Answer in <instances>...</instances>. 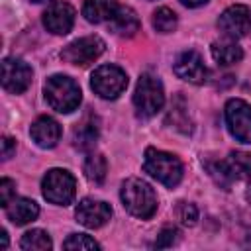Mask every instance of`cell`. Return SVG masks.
<instances>
[{
    "mask_svg": "<svg viewBox=\"0 0 251 251\" xmlns=\"http://www.w3.org/2000/svg\"><path fill=\"white\" fill-rule=\"evenodd\" d=\"M31 2H37L39 4V2H47V0H31Z\"/></svg>",
    "mask_w": 251,
    "mask_h": 251,
    "instance_id": "d6a6232c",
    "label": "cell"
},
{
    "mask_svg": "<svg viewBox=\"0 0 251 251\" xmlns=\"http://www.w3.org/2000/svg\"><path fill=\"white\" fill-rule=\"evenodd\" d=\"M176 218L180 220L182 226H194L196 220H198V210L194 204H188V202H180L176 206Z\"/></svg>",
    "mask_w": 251,
    "mask_h": 251,
    "instance_id": "484cf974",
    "label": "cell"
},
{
    "mask_svg": "<svg viewBox=\"0 0 251 251\" xmlns=\"http://www.w3.org/2000/svg\"><path fill=\"white\" fill-rule=\"evenodd\" d=\"M2 247L4 249L8 247V233H6V229H2Z\"/></svg>",
    "mask_w": 251,
    "mask_h": 251,
    "instance_id": "4dcf8cb0",
    "label": "cell"
},
{
    "mask_svg": "<svg viewBox=\"0 0 251 251\" xmlns=\"http://www.w3.org/2000/svg\"><path fill=\"white\" fill-rule=\"evenodd\" d=\"M4 210H6L8 220L14 222L16 226H25V224L37 220V216H39L37 202L29 200V198H14Z\"/></svg>",
    "mask_w": 251,
    "mask_h": 251,
    "instance_id": "2e32d148",
    "label": "cell"
},
{
    "mask_svg": "<svg viewBox=\"0 0 251 251\" xmlns=\"http://www.w3.org/2000/svg\"><path fill=\"white\" fill-rule=\"evenodd\" d=\"M226 124L229 133L241 141L251 143V106L241 98H231L226 104Z\"/></svg>",
    "mask_w": 251,
    "mask_h": 251,
    "instance_id": "ba28073f",
    "label": "cell"
},
{
    "mask_svg": "<svg viewBox=\"0 0 251 251\" xmlns=\"http://www.w3.org/2000/svg\"><path fill=\"white\" fill-rule=\"evenodd\" d=\"M73 137H75V145L80 147V149H90V147H94V143H96V139H98V124L94 122V118L86 116V118L78 124V127H75Z\"/></svg>",
    "mask_w": 251,
    "mask_h": 251,
    "instance_id": "ffe728a7",
    "label": "cell"
},
{
    "mask_svg": "<svg viewBox=\"0 0 251 251\" xmlns=\"http://www.w3.org/2000/svg\"><path fill=\"white\" fill-rule=\"evenodd\" d=\"M47 104L59 114H71L80 104V88L67 75H53L43 84Z\"/></svg>",
    "mask_w": 251,
    "mask_h": 251,
    "instance_id": "3957f363",
    "label": "cell"
},
{
    "mask_svg": "<svg viewBox=\"0 0 251 251\" xmlns=\"http://www.w3.org/2000/svg\"><path fill=\"white\" fill-rule=\"evenodd\" d=\"M110 29L120 37H133L139 31V18L129 6H118L110 18Z\"/></svg>",
    "mask_w": 251,
    "mask_h": 251,
    "instance_id": "9a60e30c",
    "label": "cell"
},
{
    "mask_svg": "<svg viewBox=\"0 0 251 251\" xmlns=\"http://www.w3.org/2000/svg\"><path fill=\"white\" fill-rule=\"evenodd\" d=\"M65 249H100V243L94 241L90 235L84 233H73L63 241Z\"/></svg>",
    "mask_w": 251,
    "mask_h": 251,
    "instance_id": "d4e9b609",
    "label": "cell"
},
{
    "mask_svg": "<svg viewBox=\"0 0 251 251\" xmlns=\"http://www.w3.org/2000/svg\"><path fill=\"white\" fill-rule=\"evenodd\" d=\"M175 73L178 78L190 82V84H204L208 80V69L202 61V57L188 49V51H182L176 61H175Z\"/></svg>",
    "mask_w": 251,
    "mask_h": 251,
    "instance_id": "7c38bea8",
    "label": "cell"
},
{
    "mask_svg": "<svg viewBox=\"0 0 251 251\" xmlns=\"http://www.w3.org/2000/svg\"><path fill=\"white\" fill-rule=\"evenodd\" d=\"M245 198H247V202L251 204V180H249V186H247V190H245Z\"/></svg>",
    "mask_w": 251,
    "mask_h": 251,
    "instance_id": "1f68e13d",
    "label": "cell"
},
{
    "mask_svg": "<svg viewBox=\"0 0 251 251\" xmlns=\"http://www.w3.org/2000/svg\"><path fill=\"white\" fill-rule=\"evenodd\" d=\"M75 8L69 2H53L43 12V25L55 35H67L75 25Z\"/></svg>",
    "mask_w": 251,
    "mask_h": 251,
    "instance_id": "8fae6325",
    "label": "cell"
},
{
    "mask_svg": "<svg viewBox=\"0 0 251 251\" xmlns=\"http://www.w3.org/2000/svg\"><path fill=\"white\" fill-rule=\"evenodd\" d=\"M143 169L147 175H151L155 180L165 184L167 188H175L182 180V163L176 155L147 147L145 149V159H143Z\"/></svg>",
    "mask_w": 251,
    "mask_h": 251,
    "instance_id": "7a4b0ae2",
    "label": "cell"
},
{
    "mask_svg": "<svg viewBox=\"0 0 251 251\" xmlns=\"http://www.w3.org/2000/svg\"><path fill=\"white\" fill-rule=\"evenodd\" d=\"M20 247L25 249V251H47L53 247V241L49 237L47 231L43 229H29L24 233L22 241H20Z\"/></svg>",
    "mask_w": 251,
    "mask_h": 251,
    "instance_id": "7402d4cb",
    "label": "cell"
},
{
    "mask_svg": "<svg viewBox=\"0 0 251 251\" xmlns=\"http://www.w3.org/2000/svg\"><path fill=\"white\" fill-rule=\"evenodd\" d=\"M178 229H175V227H165V229H161V233L157 235V239H155V247H173L175 243H176V239H178Z\"/></svg>",
    "mask_w": 251,
    "mask_h": 251,
    "instance_id": "83f0119b",
    "label": "cell"
},
{
    "mask_svg": "<svg viewBox=\"0 0 251 251\" xmlns=\"http://www.w3.org/2000/svg\"><path fill=\"white\" fill-rule=\"evenodd\" d=\"M153 27L159 33H171L176 29V14L171 8H157L153 12Z\"/></svg>",
    "mask_w": 251,
    "mask_h": 251,
    "instance_id": "603a6c76",
    "label": "cell"
},
{
    "mask_svg": "<svg viewBox=\"0 0 251 251\" xmlns=\"http://www.w3.org/2000/svg\"><path fill=\"white\" fill-rule=\"evenodd\" d=\"M75 216H76V222L82 224L84 227L96 229V227H102L112 218V208L102 200L82 198L75 210Z\"/></svg>",
    "mask_w": 251,
    "mask_h": 251,
    "instance_id": "4fadbf2b",
    "label": "cell"
},
{
    "mask_svg": "<svg viewBox=\"0 0 251 251\" xmlns=\"http://www.w3.org/2000/svg\"><path fill=\"white\" fill-rule=\"evenodd\" d=\"M14 198H16V182L12 178H2L0 180V206L6 208Z\"/></svg>",
    "mask_w": 251,
    "mask_h": 251,
    "instance_id": "4316f807",
    "label": "cell"
},
{
    "mask_svg": "<svg viewBox=\"0 0 251 251\" xmlns=\"http://www.w3.org/2000/svg\"><path fill=\"white\" fill-rule=\"evenodd\" d=\"M206 171L210 173V176L214 178V182L222 188H229L233 182V176L226 165V161H206Z\"/></svg>",
    "mask_w": 251,
    "mask_h": 251,
    "instance_id": "cb8c5ba5",
    "label": "cell"
},
{
    "mask_svg": "<svg viewBox=\"0 0 251 251\" xmlns=\"http://www.w3.org/2000/svg\"><path fill=\"white\" fill-rule=\"evenodd\" d=\"M122 204L124 208L139 218V220H149L155 212H157V194L155 190L151 188V184H147L145 180L141 178H127L124 184H122Z\"/></svg>",
    "mask_w": 251,
    "mask_h": 251,
    "instance_id": "6da1fadb",
    "label": "cell"
},
{
    "mask_svg": "<svg viewBox=\"0 0 251 251\" xmlns=\"http://www.w3.org/2000/svg\"><path fill=\"white\" fill-rule=\"evenodd\" d=\"M226 165L233 176V180H251V153L231 151L226 159Z\"/></svg>",
    "mask_w": 251,
    "mask_h": 251,
    "instance_id": "d6986e66",
    "label": "cell"
},
{
    "mask_svg": "<svg viewBox=\"0 0 251 251\" xmlns=\"http://www.w3.org/2000/svg\"><path fill=\"white\" fill-rule=\"evenodd\" d=\"M106 49V43L98 37V35H86L80 39L71 41L67 47H63L61 51V59L76 65V67H86L90 63H94Z\"/></svg>",
    "mask_w": 251,
    "mask_h": 251,
    "instance_id": "52a82bcc",
    "label": "cell"
},
{
    "mask_svg": "<svg viewBox=\"0 0 251 251\" xmlns=\"http://www.w3.org/2000/svg\"><path fill=\"white\" fill-rule=\"evenodd\" d=\"M90 86H92L94 94H98L100 98L114 100L126 90L127 75H126L124 69H120L116 65H102L92 73Z\"/></svg>",
    "mask_w": 251,
    "mask_h": 251,
    "instance_id": "8992f818",
    "label": "cell"
},
{
    "mask_svg": "<svg viewBox=\"0 0 251 251\" xmlns=\"http://www.w3.org/2000/svg\"><path fill=\"white\" fill-rule=\"evenodd\" d=\"M43 198L57 206H67L75 200L76 194V180L65 169H51L45 173L41 180Z\"/></svg>",
    "mask_w": 251,
    "mask_h": 251,
    "instance_id": "5b68a950",
    "label": "cell"
},
{
    "mask_svg": "<svg viewBox=\"0 0 251 251\" xmlns=\"http://www.w3.org/2000/svg\"><path fill=\"white\" fill-rule=\"evenodd\" d=\"M184 6H188V8H196V6H202V4H206L208 0H180Z\"/></svg>",
    "mask_w": 251,
    "mask_h": 251,
    "instance_id": "f546056e",
    "label": "cell"
},
{
    "mask_svg": "<svg viewBox=\"0 0 251 251\" xmlns=\"http://www.w3.org/2000/svg\"><path fill=\"white\" fill-rule=\"evenodd\" d=\"M61 133H63V131H61L59 122L53 120V118H49V116H39V118L31 124V127H29L31 139H33L39 147H43V149L55 147V145L59 143V139H61Z\"/></svg>",
    "mask_w": 251,
    "mask_h": 251,
    "instance_id": "5bb4252c",
    "label": "cell"
},
{
    "mask_svg": "<svg viewBox=\"0 0 251 251\" xmlns=\"http://www.w3.org/2000/svg\"><path fill=\"white\" fill-rule=\"evenodd\" d=\"M14 153H16V141L12 137H8V135L2 137V159L8 161Z\"/></svg>",
    "mask_w": 251,
    "mask_h": 251,
    "instance_id": "f1b7e54d",
    "label": "cell"
},
{
    "mask_svg": "<svg viewBox=\"0 0 251 251\" xmlns=\"http://www.w3.org/2000/svg\"><path fill=\"white\" fill-rule=\"evenodd\" d=\"M31 67L16 57H6L2 61V86L12 94H22L31 84Z\"/></svg>",
    "mask_w": 251,
    "mask_h": 251,
    "instance_id": "30bf717a",
    "label": "cell"
},
{
    "mask_svg": "<svg viewBox=\"0 0 251 251\" xmlns=\"http://www.w3.org/2000/svg\"><path fill=\"white\" fill-rule=\"evenodd\" d=\"M212 57L218 65L229 67L243 59V49L235 41H216L212 43Z\"/></svg>",
    "mask_w": 251,
    "mask_h": 251,
    "instance_id": "ac0fdd59",
    "label": "cell"
},
{
    "mask_svg": "<svg viewBox=\"0 0 251 251\" xmlns=\"http://www.w3.org/2000/svg\"><path fill=\"white\" fill-rule=\"evenodd\" d=\"M218 27L220 31L227 37V39H239L243 37L249 27H251V10L245 4H233L229 8H226L218 20Z\"/></svg>",
    "mask_w": 251,
    "mask_h": 251,
    "instance_id": "9c48e42d",
    "label": "cell"
},
{
    "mask_svg": "<svg viewBox=\"0 0 251 251\" xmlns=\"http://www.w3.org/2000/svg\"><path fill=\"white\" fill-rule=\"evenodd\" d=\"M106 173H108V161L102 153H90L84 159V176L90 182H94V184L104 182Z\"/></svg>",
    "mask_w": 251,
    "mask_h": 251,
    "instance_id": "44dd1931",
    "label": "cell"
},
{
    "mask_svg": "<svg viewBox=\"0 0 251 251\" xmlns=\"http://www.w3.org/2000/svg\"><path fill=\"white\" fill-rule=\"evenodd\" d=\"M116 8H118L116 0H84L82 16L90 24H102V22H110Z\"/></svg>",
    "mask_w": 251,
    "mask_h": 251,
    "instance_id": "e0dca14e",
    "label": "cell"
},
{
    "mask_svg": "<svg viewBox=\"0 0 251 251\" xmlns=\"http://www.w3.org/2000/svg\"><path fill=\"white\" fill-rule=\"evenodd\" d=\"M163 104H165V92L161 80L149 73L141 75L133 92V106L137 110V116L151 118L163 108Z\"/></svg>",
    "mask_w": 251,
    "mask_h": 251,
    "instance_id": "277c9868",
    "label": "cell"
}]
</instances>
